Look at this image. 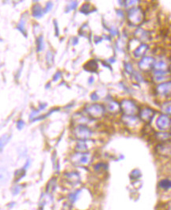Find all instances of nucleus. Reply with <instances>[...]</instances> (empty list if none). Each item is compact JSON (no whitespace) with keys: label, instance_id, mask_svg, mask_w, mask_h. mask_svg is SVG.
<instances>
[{"label":"nucleus","instance_id":"7ed1b4c3","mask_svg":"<svg viewBox=\"0 0 171 210\" xmlns=\"http://www.w3.org/2000/svg\"><path fill=\"white\" fill-rule=\"evenodd\" d=\"M86 111L90 116L94 118V119H98V118L101 117L105 112L103 106L98 104H91V105L88 106Z\"/></svg>","mask_w":171,"mask_h":210},{"label":"nucleus","instance_id":"0eeeda50","mask_svg":"<svg viewBox=\"0 0 171 210\" xmlns=\"http://www.w3.org/2000/svg\"><path fill=\"white\" fill-rule=\"evenodd\" d=\"M44 12V10L41 7V6L37 4V5L33 6V10H32V14H33V16L35 17V18H41L43 16V14Z\"/></svg>","mask_w":171,"mask_h":210},{"label":"nucleus","instance_id":"1a4fd4ad","mask_svg":"<svg viewBox=\"0 0 171 210\" xmlns=\"http://www.w3.org/2000/svg\"><path fill=\"white\" fill-rule=\"evenodd\" d=\"M9 172L5 168H0V183H5L9 179Z\"/></svg>","mask_w":171,"mask_h":210},{"label":"nucleus","instance_id":"423d86ee","mask_svg":"<svg viewBox=\"0 0 171 210\" xmlns=\"http://www.w3.org/2000/svg\"><path fill=\"white\" fill-rule=\"evenodd\" d=\"M90 140H83V141H79L75 145L76 152L79 153H87L89 150V145Z\"/></svg>","mask_w":171,"mask_h":210},{"label":"nucleus","instance_id":"f257e3e1","mask_svg":"<svg viewBox=\"0 0 171 210\" xmlns=\"http://www.w3.org/2000/svg\"><path fill=\"white\" fill-rule=\"evenodd\" d=\"M74 135L79 141L89 140L92 137L93 132L85 125H79L74 129Z\"/></svg>","mask_w":171,"mask_h":210},{"label":"nucleus","instance_id":"20e7f679","mask_svg":"<svg viewBox=\"0 0 171 210\" xmlns=\"http://www.w3.org/2000/svg\"><path fill=\"white\" fill-rule=\"evenodd\" d=\"M63 176H64L65 181L68 184L71 185V186H75L80 183V176L77 172H67V173H65Z\"/></svg>","mask_w":171,"mask_h":210},{"label":"nucleus","instance_id":"6ab92c4d","mask_svg":"<svg viewBox=\"0 0 171 210\" xmlns=\"http://www.w3.org/2000/svg\"><path fill=\"white\" fill-rule=\"evenodd\" d=\"M169 210H171V206L169 208Z\"/></svg>","mask_w":171,"mask_h":210},{"label":"nucleus","instance_id":"9d476101","mask_svg":"<svg viewBox=\"0 0 171 210\" xmlns=\"http://www.w3.org/2000/svg\"><path fill=\"white\" fill-rule=\"evenodd\" d=\"M85 69H87V70H90V72H94L96 69H98V65H97L95 61L90 60V62H88V63L86 64Z\"/></svg>","mask_w":171,"mask_h":210},{"label":"nucleus","instance_id":"39448f33","mask_svg":"<svg viewBox=\"0 0 171 210\" xmlns=\"http://www.w3.org/2000/svg\"><path fill=\"white\" fill-rule=\"evenodd\" d=\"M171 124V120L166 115H162L158 118L157 120V126L158 129L162 130H165L169 127Z\"/></svg>","mask_w":171,"mask_h":210},{"label":"nucleus","instance_id":"9b49d317","mask_svg":"<svg viewBox=\"0 0 171 210\" xmlns=\"http://www.w3.org/2000/svg\"><path fill=\"white\" fill-rule=\"evenodd\" d=\"M157 137L159 141H166L169 139H170L171 136L169 135V133H160L157 134Z\"/></svg>","mask_w":171,"mask_h":210},{"label":"nucleus","instance_id":"f03ea898","mask_svg":"<svg viewBox=\"0 0 171 210\" xmlns=\"http://www.w3.org/2000/svg\"><path fill=\"white\" fill-rule=\"evenodd\" d=\"M90 155L89 153H79V152H76L75 153L73 154L71 157V160L72 161L75 165H77V166H86L90 163Z\"/></svg>","mask_w":171,"mask_h":210},{"label":"nucleus","instance_id":"a211bd4d","mask_svg":"<svg viewBox=\"0 0 171 210\" xmlns=\"http://www.w3.org/2000/svg\"><path fill=\"white\" fill-rule=\"evenodd\" d=\"M59 76H60V73H59V72H58V73H57L55 75V78H54V80H55V81L57 80V79L59 78V77H59Z\"/></svg>","mask_w":171,"mask_h":210},{"label":"nucleus","instance_id":"dca6fc26","mask_svg":"<svg viewBox=\"0 0 171 210\" xmlns=\"http://www.w3.org/2000/svg\"><path fill=\"white\" fill-rule=\"evenodd\" d=\"M52 4L51 3V2H48V3H47V5H46V7H45V9H44V12H45V13H46V12H48V10H50L52 9Z\"/></svg>","mask_w":171,"mask_h":210},{"label":"nucleus","instance_id":"2eb2a0df","mask_svg":"<svg viewBox=\"0 0 171 210\" xmlns=\"http://www.w3.org/2000/svg\"><path fill=\"white\" fill-rule=\"evenodd\" d=\"M24 126H25L24 122H23V121H22V120L18 121V123H17V126H18V128L19 130L22 129V128L24 127Z\"/></svg>","mask_w":171,"mask_h":210},{"label":"nucleus","instance_id":"ddd939ff","mask_svg":"<svg viewBox=\"0 0 171 210\" xmlns=\"http://www.w3.org/2000/svg\"><path fill=\"white\" fill-rule=\"evenodd\" d=\"M18 30H20L22 33H23V34L26 33V30H25V25H24V23H23V21H21V22L18 24Z\"/></svg>","mask_w":171,"mask_h":210},{"label":"nucleus","instance_id":"4468645a","mask_svg":"<svg viewBox=\"0 0 171 210\" xmlns=\"http://www.w3.org/2000/svg\"><path fill=\"white\" fill-rule=\"evenodd\" d=\"M8 139H6V137H2L0 138V150L2 149V148L3 147L4 145L6 144V142L7 141Z\"/></svg>","mask_w":171,"mask_h":210},{"label":"nucleus","instance_id":"f3484780","mask_svg":"<svg viewBox=\"0 0 171 210\" xmlns=\"http://www.w3.org/2000/svg\"><path fill=\"white\" fill-rule=\"evenodd\" d=\"M77 6V2H71V4H70V6H68V7H71L70 9L68 10H73V9H75V6ZM67 7V8H68Z\"/></svg>","mask_w":171,"mask_h":210},{"label":"nucleus","instance_id":"f8f14e48","mask_svg":"<svg viewBox=\"0 0 171 210\" xmlns=\"http://www.w3.org/2000/svg\"><path fill=\"white\" fill-rule=\"evenodd\" d=\"M43 49H44V40H43V37L41 36L37 40V51H41Z\"/></svg>","mask_w":171,"mask_h":210},{"label":"nucleus","instance_id":"6e6552de","mask_svg":"<svg viewBox=\"0 0 171 210\" xmlns=\"http://www.w3.org/2000/svg\"><path fill=\"white\" fill-rule=\"evenodd\" d=\"M158 187L161 190H169L171 189V180L168 179H164L158 182Z\"/></svg>","mask_w":171,"mask_h":210}]
</instances>
